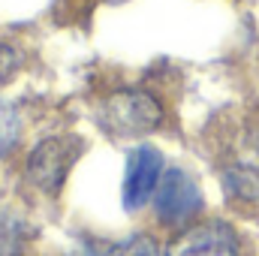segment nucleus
Returning <instances> with one entry per match:
<instances>
[{
  "label": "nucleus",
  "instance_id": "39448f33",
  "mask_svg": "<svg viewBox=\"0 0 259 256\" xmlns=\"http://www.w3.org/2000/svg\"><path fill=\"white\" fill-rule=\"evenodd\" d=\"M235 235L226 223H199L190 226L187 232H181L172 244L166 256H235Z\"/></svg>",
  "mask_w": 259,
  "mask_h": 256
},
{
  "label": "nucleus",
  "instance_id": "1a4fd4ad",
  "mask_svg": "<svg viewBox=\"0 0 259 256\" xmlns=\"http://www.w3.org/2000/svg\"><path fill=\"white\" fill-rule=\"evenodd\" d=\"M15 69H18V58H15V52H12L9 46L0 42V84H6V81L15 75Z\"/></svg>",
  "mask_w": 259,
  "mask_h": 256
},
{
  "label": "nucleus",
  "instance_id": "7ed1b4c3",
  "mask_svg": "<svg viewBox=\"0 0 259 256\" xmlns=\"http://www.w3.org/2000/svg\"><path fill=\"white\" fill-rule=\"evenodd\" d=\"M202 208V193L196 187V181L181 172V169H169L160 184H157V214L163 223H187L190 217L199 214Z\"/></svg>",
  "mask_w": 259,
  "mask_h": 256
},
{
  "label": "nucleus",
  "instance_id": "9b49d317",
  "mask_svg": "<svg viewBox=\"0 0 259 256\" xmlns=\"http://www.w3.org/2000/svg\"><path fill=\"white\" fill-rule=\"evenodd\" d=\"M84 256H88V253H84Z\"/></svg>",
  "mask_w": 259,
  "mask_h": 256
},
{
  "label": "nucleus",
  "instance_id": "423d86ee",
  "mask_svg": "<svg viewBox=\"0 0 259 256\" xmlns=\"http://www.w3.org/2000/svg\"><path fill=\"white\" fill-rule=\"evenodd\" d=\"M15 142H18V115L6 100H0V157L9 154Z\"/></svg>",
  "mask_w": 259,
  "mask_h": 256
},
{
  "label": "nucleus",
  "instance_id": "0eeeda50",
  "mask_svg": "<svg viewBox=\"0 0 259 256\" xmlns=\"http://www.w3.org/2000/svg\"><path fill=\"white\" fill-rule=\"evenodd\" d=\"M0 256H21V229L9 217H0Z\"/></svg>",
  "mask_w": 259,
  "mask_h": 256
},
{
  "label": "nucleus",
  "instance_id": "6e6552de",
  "mask_svg": "<svg viewBox=\"0 0 259 256\" xmlns=\"http://www.w3.org/2000/svg\"><path fill=\"white\" fill-rule=\"evenodd\" d=\"M109 256H160V253H157V244L148 235H133L127 241H121L118 247H112Z\"/></svg>",
  "mask_w": 259,
  "mask_h": 256
},
{
  "label": "nucleus",
  "instance_id": "20e7f679",
  "mask_svg": "<svg viewBox=\"0 0 259 256\" xmlns=\"http://www.w3.org/2000/svg\"><path fill=\"white\" fill-rule=\"evenodd\" d=\"M160 175H163V157L157 148L142 145L130 154L127 175H124V205L130 211L142 208L151 199V193L160 184Z\"/></svg>",
  "mask_w": 259,
  "mask_h": 256
},
{
  "label": "nucleus",
  "instance_id": "f03ea898",
  "mask_svg": "<svg viewBox=\"0 0 259 256\" xmlns=\"http://www.w3.org/2000/svg\"><path fill=\"white\" fill-rule=\"evenodd\" d=\"M75 142L64 139V136H55V139H46L33 148L30 160H27V178L39 187L42 193H58L64 187L66 175H69V166L75 160Z\"/></svg>",
  "mask_w": 259,
  "mask_h": 256
},
{
  "label": "nucleus",
  "instance_id": "f257e3e1",
  "mask_svg": "<svg viewBox=\"0 0 259 256\" xmlns=\"http://www.w3.org/2000/svg\"><path fill=\"white\" fill-rule=\"evenodd\" d=\"M160 121L163 109L148 91H118L100 106V124L112 136H145L160 127Z\"/></svg>",
  "mask_w": 259,
  "mask_h": 256
},
{
  "label": "nucleus",
  "instance_id": "9d476101",
  "mask_svg": "<svg viewBox=\"0 0 259 256\" xmlns=\"http://www.w3.org/2000/svg\"><path fill=\"white\" fill-rule=\"evenodd\" d=\"M112 3H121V0H112Z\"/></svg>",
  "mask_w": 259,
  "mask_h": 256
}]
</instances>
